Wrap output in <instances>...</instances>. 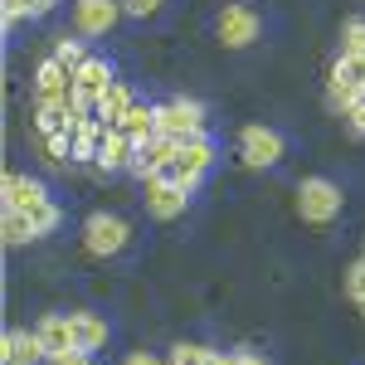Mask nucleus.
Here are the masks:
<instances>
[{
    "instance_id": "f257e3e1",
    "label": "nucleus",
    "mask_w": 365,
    "mask_h": 365,
    "mask_svg": "<svg viewBox=\"0 0 365 365\" xmlns=\"http://www.w3.org/2000/svg\"><path fill=\"white\" fill-rule=\"evenodd\" d=\"M341 205H346V195H341L336 180H327V175H307L297 185V215L307 225H331L341 215Z\"/></svg>"
},
{
    "instance_id": "f03ea898",
    "label": "nucleus",
    "mask_w": 365,
    "mask_h": 365,
    "mask_svg": "<svg viewBox=\"0 0 365 365\" xmlns=\"http://www.w3.org/2000/svg\"><path fill=\"white\" fill-rule=\"evenodd\" d=\"M117 78H113V63L108 58H83L78 68H73V113L78 117H93V108H98V98L113 88Z\"/></svg>"
},
{
    "instance_id": "7ed1b4c3",
    "label": "nucleus",
    "mask_w": 365,
    "mask_h": 365,
    "mask_svg": "<svg viewBox=\"0 0 365 365\" xmlns=\"http://www.w3.org/2000/svg\"><path fill=\"white\" fill-rule=\"evenodd\" d=\"M127 239H132V229L122 215H108V210H98V215H88L83 220V249L93 258H113V253L127 249Z\"/></svg>"
},
{
    "instance_id": "20e7f679",
    "label": "nucleus",
    "mask_w": 365,
    "mask_h": 365,
    "mask_svg": "<svg viewBox=\"0 0 365 365\" xmlns=\"http://www.w3.org/2000/svg\"><path fill=\"white\" fill-rule=\"evenodd\" d=\"M156 132L161 137H200L205 132V108L190 103V98H170V103H156Z\"/></svg>"
},
{
    "instance_id": "39448f33",
    "label": "nucleus",
    "mask_w": 365,
    "mask_h": 365,
    "mask_svg": "<svg viewBox=\"0 0 365 365\" xmlns=\"http://www.w3.org/2000/svg\"><path fill=\"white\" fill-rule=\"evenodd\" d=\"M282 151H287V141H282L273 127H244V132H239V161L253 166V170L278 166Z\"/></svg>"
},
{
    "instance_id": "423d86ee",
    "label": "nucleus",
    "mask_w": 365,
    "mask_h": 365,
    "mask_svg": "<svg viewBox=\"0 0 365 365\" xmlns=\"http://www.w3.org/2000/svg\"><path fill=\"white\" fill-rule=\"evenodd\" d=\"M258 15H253L249 5H225L220 10V20H215V34H220V44L225 49H249L253 39H258Z\"/></svg>"
},
{
    "instance_id": "0eeeda50",
    "label": "nucleus",
    "mask_w": 365,
    "mask_h": 365,
    "mask_svg": "<svg viewBox=\"0 0 365 365\" xmlns=\"http://www.w3.org/2000/svg\"><path fill=\"white\" fill-rule=\"evenodd\" d=\"M175 151H180V141H175V137H161V132H156V137H146V141H137L132 175H137V180H156V175L175 161Z\"/></svg>"
},
{
    "instance_id": "6e6552de",
    "label": "nucleus",
    "mask_w": 365,
    "mask_h": 365,
    "mask_svg": "<svg viewBox=\"0 0 365 365\" xmlns=\"http://www.w3.org/2000/svg\"><path fill=\"white\" fill-rule=\"evenodd\" d=\"M122 15H127L122 0H73V29L78 34H113Z\"/></svg>"
},
{
    "instance_id": "1a4fd4ad",
    "label": "nucleus",
    "mask_w": 365,
    "mask_h": 365,
    "mask_svg": "<svg viewBox=\"0 0 365 365\" xmlns=\"http://www.w3.org/2000/svg\"><path fill=\"white\" fill-rule=\"evenodd\" d=\"M34 103H73V73L54 54L34 68Z\"/></svg>"
},
{
    "instance_id": "9d476101",
    "label": "nucleus",
    "mask_w": 365,
    "mask_h": 365,
    "mask_svg": "<svg viewBox=\"0 0 365 365\" xmlns=\"http://www.w3.org/2000/svg\"><path fill=\"white\" fill-rule=\"evenodd\" d=\"M132 161H137V137L122 132V127H108L103 141H98V166L103 170H132Z\"/></svg>"
},
{
    "instance_id": "9b49d317",
    "label": "nucleus",
    "mask_w": 365,
    "mask_h": 365,
    "mask_svg": "<svg viewBox=\"0 0 365 365\" xmlns=\"http://www.w3.org/2000/svg\"><path fill=\"white\" fill-rule=\"evenodd\" d=\"M185 205H190V190H185V185H175V180H146V210H151L156 220L185 215Z\"/></svg>"
},
{
    "instance_id": "f8f14e48",
    "label": "nucleus",
    "mask_w": 365,
    "mask_h": 365,
    "mask_svg": "<svg viewBox=\"0 0 365 365\" xmlns=\"http://www.w3.org/2000/svg\"><path fill=\"white\" fill-rule=\"evenodd\" d=\"M0 351H5V365H39V361H49V351H44L39 331H25V327H10L5 341H0Z\"/></svg>"
},
{
    "instance_id": "ddd939ff",
    "label": "nucleus",
    "mask_w": 365,
    "mask_h": 365,
    "mask_svg": "<svg viewBox=\"0 0 365 365\" xmlns=\"http://www.w3.org/2000/svg\"><path fill=\"white\" fill-rule=\"evenodd\" d=\"M356 98H365V83L351 73V63H346V54L331 63V73H327V103L336 108V113H346Z\"/></svg>"
},
{
    "instance_id": "4468645a",
    "label": "nucleus",
    "mask_w": 365,
    "mask_h": 365,
    "mask_svg": "<svg viewBox=\"0 0 365 365\" xmlns=\"http://www.w3.org/2000/svg\"><path fill=\"white\" fill-rule=\"evenodd\" d=\"M39 341H44V351H49V361L54 356H68V351H78V336H73V317H63V312H49V317H39Z\"/></svg>"
},
{
    "instance_id": "2eb2a0df",
    "label": "nucleus",
    "mask_w": 365,
    "mask_h": 365,
    "mask_svg": "<svg viewBox=\"0 0 365 365\" xmlns=\"http://www.w3.org/2000/svg\"><path fill=\"white\" fill-rule=\"evenodd\" d=\"M0 190H5V210H25V215H34V210L49 200V195H44V185H39L34 175H20V170H10Z\"/></svg>"
},
{
    "instance_id": "dca6fc26",
    "label": "nucleus",
    "mask_w": 365,
    "mask_h": 365,
    "mask_svg": "<svg viewBox=\"0 0 365 365\" xmlns=\"http://www.w3.org/2000/svg\"><path fill=\"white\" fill-rule=\"evenodd\" d=\"M103 132H108V122H98V117H73V132H68L73 156H78V161H98V141H103Z\"/></svg>"
},
{
    "instance_id": "f3484780",
    "label": "nucleus",
    "mask_w": 365,
    "mask_h": 365,
    "mask_svg": "<svg viewBox=\"0 0 365 365\" xmlns=\"http://www.w3.org/2000/svg\"><path fill=\"white\" fill-rule=\"evenodd\" d=\"M73 103H39L34 108V127L39 137H58V132H73Z\"/></svg>"
},
{
    "instance_id": "a211bd4d",
    "label": "nucleus",
    "mask_w": 365,
    "mask_h": 365,
    "mask_svg": "<svg viewBox=\"0 0 365 365\" xmlns=\"http://www.w3.org/2000/svg\"><path fill=\"white\" fill-rule=\"evenodd\" d=\"M132 103H137V98H132V88H127L122 78H117V83L108 88L103 98H98V108H93V117H98V122H108V127H117V122L127 117V108H132Z\"/></svg>"
},
{
    "instance_id": "6ab92c4d",
    "label": "nucleus",
    "mask_w": 365,
    "mask_h": 365,
    "mask_svg": "<svg viewBox=\"0 0 365 365\" xmlns=\"http://www.w3.org/2000/svg\"><path fill=\"white\" fill-rule=\"evenodd\" d=\"M73 317V336H78V351H103L108 346V322L98 312H68Z\"/></svg>"
},
{
    "instance_id": "aec40b11",
    "label": "nucleus",
    "mask_w": 365,
    "mask_h": 365,
    "mask_svg": "<svg viewBox=\"0 0 365 365\" xmlns=\"http://www.w3.org/2000/svg\"><path fill=\"white\" fill-rule=\"evenodd\" d=\"M0 234H5V244H10V249H20V244H34V239H39V229H34V215H25V210H5V220H0Z\"/></svg>"
},
{
    "instance_id": "412c9836",
    "label": "nucleus",
    "mask_w": 365,
    "mask_h": 365,
    "mask_svg": "<svg viewBox=\"0 0 365 365\" xmlns=\"http://www.w3.org/2000/svg\"><path fill=\"white\" fill-rule=\"evenodd\" d=\"M54 5L58 0H0V20H5V29L15 25V20H44Z\"/></svg>"
},
{
    "instance_id": "4be33fe9",
    "label": "nucleus",
    "mask_w": 365,
    "mask_h": 365,
    "mask_svg": "<svg viewBox=\"0 0 365 365\" xmlns=\"http://www.w3.org/2000/svg\"><path fill=\"white\" fill-rule=\"evenodd\" d=\"M117 127H122V132H132V137H137V141L156 137V108H151V103H141V98H137V103L127 108V117H122Z\"/></svg>"
},
{
    "instance_id": "5701e85b",
    "label": "nucleus",
    "mask_w": 365,
    "mask_h": 365,
    "mask_svg": "<svg viewBox=\"0 0 365 365\" xmlns=\"http://www.w3.org/2000/svg\"><path fill=\"white\" fill-rule=\"evenodd\" d=\"M44 141V161L49 166H63L68 156H73V141H68V132H58V137H39Z\"/></svg>"
},
{
    "instance_id": "b1692460",
    "label": "nucleus",
    "mask_w": 365,
    "mask_h": 365,
    "mask_svg": "<svg viewBox=\"0 0 365 365\" xmlns=\"http://www.w3.org/2000/svg\"><path fill=\"white\" fill-rule=\"evenodd\" d=\"M341 54H365V20H346L341 25Z\"/></svg>"
},
{
    "instance_id": "393cba45",
    "label": "nucleus",
    "mask_w": 365,
    "mask_h": 365,
    "mask_svg": "<svg viewBox=\"0 0 365 365\" xmlns=\"http://www.w3.org/2000/svg\"><path fill=\"white\" fill-rule=\"evenodd\" d=\"M54 58L63 63V68H68V73H73V68H78L88 54H83V44H78V39H68V34H63V39L54 44Z\"/></svg>"
},
{
    "instance_id": "a878e982",
    "label": "nucleus",
    "mask_w": 365,
    "mask_h": 365,
    "mask_svg": "<svg viewBox=\"0 0 365 365\" xmlns=\"http://www.w3.org/2000/svg\"><path fill=\"white\" fill-rule=\"evenodd\" d=\"M205 356H210V346H195V341H180L175 351H170L166 365H205Z\"/></svg>"
},
{
    "instance_id": "bb28decb",
    "label": "nucleus",
    "mask_w": 365,
    "mask_h": 365,
    "mask_svg": "<svg viewBox=\"0 0 365 365\" xmlns=\"http://www.w3.org/2000/svg\"><path fill=\"white\" fill-rule=\"evenodd\" d=\"M58 220H63V215H58V205H54V200H44V205L34 210V229H39V239H44V234H54Z\"/></svg>"
},
{
    "instance_id": "cd10ccee",
    "label": "nucleus",
    "mask_w": 365,
    "mask_h": 365,
    "mask_svg": "<svg viewBox=\"0 0 365 365\" xmlns=\"http://www.w3.org/2000/svg\"><path fill=\"white\" fill-rule=\"evenodd\" d=\"M346 297H351V302H361V297H365V258L346 268Z\"/></svg>"
},
{
    "instance_id": "c85d7f7f",
    "label": "nucleus",
    "mask_w": 365,
    "mask_h": 365,
    "mask_svg": "<svg viewBox=\"0 0 365 365\" xmlns=\"http://www.w3.org/2000/svg\"><path fill=\"white\" fill-rule=\"evenodd\" d=\"M341 117H346V127H351L356 137H365V98H356V103H351Z\"/></svg>"
},
{
    "instance_id": "c756f323",
    "label": "nucleus",
    "mask_w": 365,
    "mask_h": 365,
    "mask_svg": "<svg viewBox=\"0 0 365 365\" xmlns=\"http://www.w3.org/2000/svg\"><path fill=\"white\" fill-rule=\"evenodd\" d=\"M161 5H166V0H122V10H127V15H137V20H146V15H156Z\"/></svg>"
},
{
    "instance_id": "7c9ffc66",
    "label": "nucleus",
    "mask_w": 365,
    "mask_h": 365,
    "mask_svg": "<svg viewBox=\"0 0 365 365\" xmlns=\"http://www.w3.org/2000/svg\"><path fill=\"white\" fill-rule=\"evenodd\" d=\"M44 365H93V351H68V356H54Z\"/></svg>"
},
{
    "instance_id": "2f4dec72",
    "label": "nucleus",
    "mask_w": 365,
    "mask_h": 365,
    "mask_svg": "<svg viewBox=\"0 0 365 365\" xmlns=\"http://www.w3.org/2000/svg\"><path fill=\"white\" fill-rule=\"evenodd\" d=\"M234 365H268L263 351H234Z\"/></svg>"
},
{
    "instance_id": "473e14b6",
    "label": "nucleus",
    "mask_w": 365,
    "mask_h": 365,
    "mask_svg": "<svg viewBox=\"0 0 365 365\" xmlns=\"http://www.w3.org/2000/svg\"><path fill=\"white\" fill-rule=\"evenodd\" d=\"M122 365H166V361H156L151 351H132V356H127V361H122Z\"/></svg>"
},
{
    "instance_id": "72a5a7b5",
    "label": "nucleus",
    "mask_w": 365,
    "mask_h": 365,
    "mask_svg": "<svg viewBox=\"0 0 365 365\" xmlns=\"http://www.w3.org/2000/svg\"><path fill=\"white\" fill-rule=\"evenodd\" d=\"M205 365H234V356H225V351H210V356H205Z\"/></svg>"
},
{
    "instance_id": "f704fd0d",
    "label": "nucleus",
    "mask_w": 365,
    "mask_h": 365,
    "mask_svg": "<svg viewBox=\"0 0 365 365\" xmlns=\"http://www.w3.org/2000/svg\"><path fill=\"white\" fill-rule=\"evenodd\" d=\"M356 307H361V317H365V297H361V302H356Z\"/></svg>"
}]
</instances>
